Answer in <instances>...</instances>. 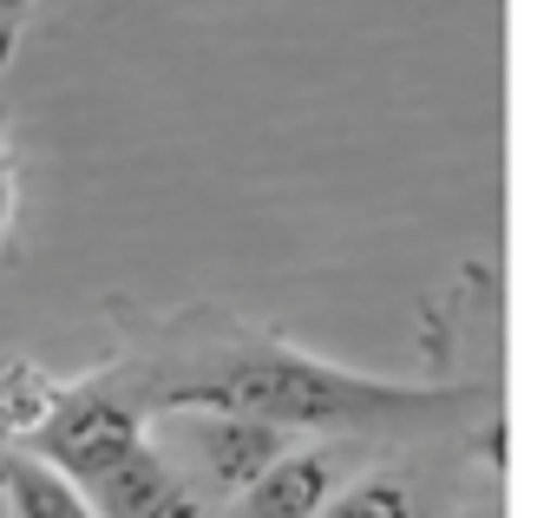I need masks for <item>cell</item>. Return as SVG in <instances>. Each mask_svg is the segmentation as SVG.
I'll use <instances>...</instances> for the list:
<instances>
[{"mask_svg":"<svg viewBox=\"0 0 557 518\" xmlns=\"http://www.w3.org/2000/svg\"><path fill=\"white\" fill-rule=\"evenodd\" d=\"M171 342L177 348L164 361L125 374V394L145 414H249L289 433H420L485 400V387L355 374L275 335H249L230 316H184L171 322Z\"/></svg>","mask_w":557,"mask_h":518,"instance_id":"cell-1","label":"cell"},{"mask_svg":"<svg viewBox=\"0 0 557 518\" xmlns=\"http://www.w3.org/2000/svg\"><path fill=\"white\" fill-rule=\"evenodd\" d=\"M145 420H151V414L125 394V381H112V374L73 381L66 400H60V414L47 420V433H40L27 453H40L47 466H60L66 479H79V485L92 492L132 446H145Z\"/></svg>","mask_w":557,"mask_h":518,"instance_id":"cell-2","label":"cell"},{"mask_svg":"<svg viewBox=\"0 0 557 518\" xmlns=\"http://www.w3.org/2000/svg\"><path fill=\"white\" fill-rule=\"evenodd\" d=\"M184 440H190L203 479H210L223 498L249 492L275 459L296 453V433H289V427L249 420V414H190V420H184Z\"/></svg>","mask_w":557,"mask_h":518,"instance_id":"cell-3","label":"cell"},{"mask_svg":"<svg viewBox=\"0 0 557 518\" xmlns=\"http://www.w3.org/2000/svg\"><path fill=\"white\" fill-rule=\"evenodd\" d=\"M92 505H99V518H197L190 479H184L151 440L132 446V453L92 485Z\"/></svg>","mask_w":557,"mask_h":518,"instance_id":"cell-4","label":"cell"},{"mask_svg":"<svg viewBox=\"0 0 557 518\" xmlns=\"http://www.w3.org/2000/svg\"><path fill=\"white\" fill-rule=\"evenodd\" d=\"M335 498V459L322 446H296L275 459L249 492L230 498V518H322Z\"/></svg>","mask_w":557,"mask_h":518,"instance_id":"cell-5","label":"cell"},{"mask_svg":"<svg viewBox=\"0 0 557 518\" xmlns=\"http://www.w3.org/2000/svg\"><path fill=\"white\" fill-rule=\"evenodd\" d=\"M0 511L8 518H99L92 492L40 453H0Z\"/></svg>","mask_w":557,"mask_h":518,"instance_id":"cell-6","label":"cell"},{"mask_svg":"<svg viewBox=\"0 0 557 518\" xmlns=\"http://www.w3.org/2000/svg\"><path fill=\"white\" fill-rule=\"evenodd\" d=\"M60 400H66V381H53L40 361H27V355L0 361V440L8 446H34L47 433V420L60 414Z\"/></svg>","mask_w":557,"mask_h":518,"instance_id":"cell-7","label":"cell"},{"mask_svg":"<svg viewBox=\"0 0 557 518\" xmlns=\"http://www.w3.org/2000/svg\"><path fill=\"white\" fill-rule=\"evenodd\" d=\"M322 518H420V505L400 479H361V485L335 492Z\"/></svg>","mask_w":557,"mask_h":518,"instance_id":"cell-8","label":"cell"},{"mask_svg":"<svg viewBox=\"0 0 557 518\" xmlns=\"http://www.w3.org/2000/svg\"><path fill=\"white\" fill-rule=\"evenodd\" d=\"M14 223H21V164H14V132H8V112H0V249L14 243Z\"/></svg>","mask_w":557,"mask_h":518,"instance_id":"cell-9","label":"cell"},{"mask_svg":"<svg viewBox=\"0 0 557 518\" xmlns=\"http://www.w3.org/2000/svg\"><path fill=\"white\" fill-rule=\"evenodd\" d=\"M34 8H40V0H0V73H8V60H14V47H21Z\"/></svg>","mask_w":557,"mask_h":518,"instance_id":"cell-10","label":"cell"},{"mask_svg":"<svg viewBox=\"0 0 557 518\" xmlns=\"http://www.w3.org/2000/svg\"><path fill=\"white\" fill-rule=\"evenodd\" d=\"M0 518H8V511H0Z\"/></svg>","mask_w":557,"mask_h":518,"instance_id":"cell-11","label":"cell"}]
</instances>
